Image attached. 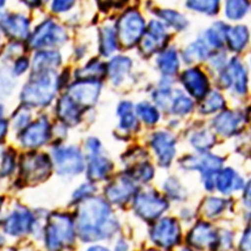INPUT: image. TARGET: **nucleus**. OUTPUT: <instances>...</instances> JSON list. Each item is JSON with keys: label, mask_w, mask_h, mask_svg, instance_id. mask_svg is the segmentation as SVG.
<instances>
[{"label": "nucleus", "mask_w": 251, "mask_h": 251, "mask_svg": "<svg viewBox=\"0 0 251 251\" xmlns=\"http://www.w3.org/2000/svg\"><path fill=\"white\" fill-rule=\"evenodd\" d=\"M192 108H193V101L189 98L184 96L183 94L177 93V95L173 97L171 106H170V109L173 114L186 115L188 113H190Z\"/></svg>", "instance_id": "obj_43"}, {"label": "nucleus", "mask_w": 251, "mask_h": 251, "mask_svg": "<svg viewBox=\"0 0 251 251\" xmlns=\"http://www.w3.org/2000/svg\"><path fill=\"white\" fill-rule=\"evenodd\" d=\"M242 123V117L234 112H225L217 116L214 120L215 130L224 136L234 134Z\"/></svg>", "instance_id": "obj_29"}, {"label": "nucleus", "mask_w": 251, "mask_h": 251, "mask_svg": "<svg viewBox=\"0 0 251 251\" xmlns=\"http://www.w3.org/2000/svg\"><path fill=\"white\" fill-rule=\"evenodd\" d=\"M41 239L47 251H67L75 248L77 233L74 214L51 211L45 217Z\"/></svg>", "instance_id": "obj_2"}, {"label": "nucleus", "mask_w": 251, "mask_h": 251, "mask_svg": "<svg viewBox=\"0 0 251 251\" xmlns=\"http://www.w3.org/2000/svg\"><path fill=\"white\" fill-rule=\"evenodd\" d=\"M1 220H2V219H1V218H0V224H1Z\"/></svg>", "instance_id": "obj_64"}, {"label": "nucleus", "mask_w": 251, "mask_h": 251, "mask_svg": "<svg viewBox=\"0 0 251 251\" xmlns=\"http://www.w3.org/2000/svg\"><path fill=\"white\" fill-rule=\"evenodd\" d=\"M131 204L134 214L144 222H155L170 207L167 198L151 188L139 189Z\"/></svg>", "instance_id": "obj_7"}, {"label": "nucleus", "mask_w": 251, "mask_h": 251, "mask_svg": "<svg viewBox=\"0 0 251 251\" xmlns=\"http://www.w3.org/2000/svg\"><path fill=\"white\" fill-rule=\"evenodd\" d=\"M53 128L48 116L41 115L33 120L26 128L17 133V141L22 148L37 151L47 146L52 139Z\"/></svg>", "instance_id": "obj_10"}, {"label": "nucleus", "mask_w": 251, "mask_h": 251, "mask_svg": "<svg viewBox=\"0 0 251 251\" xmlns=\"http://www.w3.org/2000/svg\"><path fill=\"white\" fill-rule=\"evenodd\" d=\"M85 150L87 152V157L102 154V144L99 138L89 137L85 142Z\"/></svg>", "instance_id": "obj_50"}, {"label": "nucleus", "mask_w": 251, "mask_h": 251, "mask_svg": "<svg viewBox=\"0 0 251 251\" xmlns=\"http://www.w3.org/2000/svg\"><path fill=\"white\" fill-rule=\"evenodd\" d=\"M16 88V77L10 68H0V100L9 98Z\"/></svg>", "instance_id": "obj_37"}, {"label": "nucleus", "mask_w": 251, "mask_h": 251, "mask_svg": "<svg viewBox=\"0 0 251 251\" xmlns=\"http://www.w3.org/2000/svg\"><path fill=\"white\" fill-rule=\"evenodd\" d=\"M114 171V162L103 153L87 157V167L85 173L88 181L96 184L99 182H107L112 178Z\"/></svg>", "instance_id": "obj_19"}, {"label": "nucleus", "mask_w": 251, "mask_h": 251, "mask_svg": "<svg viewBox=\"0 0 251 251\" xmlns=\"http://www.w3.org/2000/svg\"><path fill=\"white\" fill-rule=\"evenodd\" d=\"M76 79H91L100 80L107 76V64L98 57H93L85 66L75 71Z\"/></svg>", "instance_id": "obj_27"}, {"label": "nucleus", "mask_w": 251, "mask_h": 251, "mask_svg": "<svg viewBox=\"0 0 251 251\" xmlns=\"http://www.w3.org/2000/svg\"><path fill=\"white\" fill-rule=\"evenodd\" d=\"M249 31L244 25L229 27L226 31V40L232 50H242L248 43Z\"/></svg>", "instance_id": "obj_31"}, {"label": "nucleus", "mask_w": 251, "mask_h": 251, "mask_svg": "<svg viewBox=\"0 0 251 251\" xmlns=\"http://www.w3.org/2000/svg\"><path fill=\"white\" fill-rule=\"evenodd\" d=\"M146 28L147 27L144 17L135 9L124 11L115 25L119 44L126 49H132L138 45Z\"/></svg>", "instance_id": "obj_9"}, {"label": "nucleus", "mask_w": 251, "mask_h": 251, "mask_svg": "<svg viewBox=\"0 0 251 251\" xmlns=\"http://www.w3.org/2000/svg\"><path fill=\"white\" fill-rule=\"evenodd\" d=\"M61 65L62 55L57 50H37L31 59V73L56 71Z\"/></svg>", "instance_id": "obj_24"}, {"label": "nucleus", "mask_w": 251, "mask_h": 251, "mask_svg": "<svg viewBox=\"0 0 251 251\" xmlns=\"http://www.w3.org/2000/svg\"><path fill=\"white\" fill-rule=\"evenodd\" d=\"M249 7L248 0H226L225 13L229 19L239 20L248 12Z\"/></svg>", "instance_id": "obj_40"}, {"label": "nucleus", "mask_w": 251, "mask_h": 251, "mask_svg": "<svg viewBox=\"0 0 251 251\" xmlns=\"http://www.w3.org/2000/svg\"><path fill=\"white\" fill-rule=\"evenodd\" d=\"M10 70H11V73L13 74V75L15 77L23 76L29 70H31V60L24 54L19 55L18 57H16L13 60L12 67H11Z\"/></svg>", "instance_id": "obj_48"}, {"label": "nucleus", "mask_w": 251, "mask_h": 251, "mask_svg": "<svg viewBox=\"0 0 251 251\" xmlns=\"http://www.w3.org/2000/svg\"><path fill=\"white\" fill-rule=\"evenodd\" d=\"M74 217L77 238L86 244L111 240L122 229L113 206L99 195L76 205Z\"/></svg>", "instance_id": "obj_1"}, {"label": "nucleus", "mask_w": 251, "mask_h": 251, "mask_svg": "<svg viewBox=\"0 0 251 251\" xmlns=\"http://www.w3.org/2000/svg\"><path fill=\"white\" fill-rule=\"evenodd\" d=\"M150 241L161 249H172L181 240V226L174 217L165 216L153 222L149 230Z\"/></svg>", "instance_id": "obj_12"}, {"label": "nucleus", "mask_w": 251, "mask_h": 251, "mask_svg": "<svg viewBox=\"0 0 251 251\" xmlns=\"http://www.w3.org/2000/svg\"><path fill=\"white\" fill-rule=\"evenodd\" d=\"M227 208V200L219 197H209L204 201L202 210L206 217L214 218L221 215Z\"/></svg>", "instance_id": "obj_39"}, {"label": "nucleus", "mask_w": 251, "mask_h": 251, "mask_svg": "<svg viewBox=\"0 0 251 251\" xmlns=\"http://www.w3.org/2000/svg\"><path fill=\"white\" fill-rule=\"evenodd\" d=\"M182 251H193V250H190V249H183Z\"/></svg>", "instance_id": "obj_62"}, {"label": "nucleus", "mask_w": 251, "mask_h": 251, "mask_svg": "<svg viewBox=\"0 0 251 251\" xmlns=\"http://www.w3.org/2000/svg\"><path fill=\"white\" fill-rule=\"evenodd\" d=\"M86 251H112V250L109 247H107L106 245H103V244L94 243V244H91L86 249Z\"/></svg>", "instance_id": "obj_57"}, {"label": "nucleus", "mask_w": 251, "mask_h": 251, "mask_svg": "<svg viewBox=\"0 0 251 251\" xmlns=\"http://www.w3.org/2000/svg\"><path fill=\"white\" fill-rule=\"evenodd\" d=\"M124 172L138 185L148 184L156 175L154 166L147 160L139 162L129 167V168H126Z\"/></svg>", "instance_id": "obj_28"}, {"label": "nucleus", "mask_w": 251, "mask_h": 251, "mask_svg": "<svg viewBox=\"0 0 251 251\" xmlns=\"http://www.w3.org/2000/svg\"><path fill=\"white\" fill-rule=\"evenodd\" d=\"M139 189V185L122 171L104 184L102 188V197L113 207L123 208L129 203H132Z\"/></svg>", "instance_id": "obj_11"}, {"label": "nucleus", "mask_w": 251, "mask_h": 251, "mask_svg": "<svg viewBox=\"0 0 251 251\" xmlns=\"http://www.w3.org/2000/svg\"><path fill=\"white\" fill-rule=\"evenodd\" d=\"M38 218L35 213L23 204H16L2 218V232L12 238H24L33 235L38 229Z\"/></svg>", "instance_id": "obj_6"}, {"label": "nucleus", "mask_w": 251, "mask_h": 251, "mask_svg": "<svg viewBox=\"0 0 251 251\" xmlns=\"http://www.w3.org/2000/svg\"><path fill=\"white\" fill-rule=\"evenodd\" d=\"M5 243H6V237H5V234L0 232V250L3 249V247L5 246Z\"/></svg>", "instance_id": "obj_58"}, {"label": "nucleus", "mask_w": 251, "mask_h": 251, "mask_svg": "<svg viewBox=\"0 0 251 251\" xmlns=\"http://www.w3.org/2000/svg\"><path fill=\"white\" fill-rule=\"evenodd\" d=\"M30 19L23 13L0 12V32L11 41L24 43L31 34Z\"/></svg>", "instance_id": "obj_15"}, {"label": "nucleus", "mask_w": 251, "mask_h": 251, "mask_svg": "<svg viewBox=\"0 0 251 251\" xmlns=\"http://www.w3.org/2000/svg\"><path fill=\"white\" fill-rule=\"evenodd\" d=\"M68 40L69 34L66 28L58 25L52 18H46L31 32L27 39V46L35 51L55 50L56 48L65 46Z\"/></svg>", "instance_id": "obj_8"}, {"label": "nucleus", "mask_w": 251, "mask_h": 251, "mask_svg": "<svg viewBox=\"0 0 251 251\" xmlns=\"http://www.w3.org/2000/svg\"><path fill=\"white\" fill-rule=\"evenodd\" d=\"M18 169V157L13 148H6L0 153V180L11 177Z\"/></svg>", "instance_id": "obj_30"}, {"label": "nucleus", "mask_w": 251, "mask_h": 251, "mask_svg": "<svg viewBox=\"0 0 251 251\" xmlns=\"http://www.w3.org/2000/svg\"><path fill=\"white\" fill-rule=\"evenodd\" d=\"M98 6L102 10H112L123 8L124 5L127 3V0H96Z\"/></svg>", "instance_id": "obj_51"}, {"label": "nucleus", "mask_w": 251, "mask_h": 251, "mask_svg": "<svg viewBox=\"0 0 251 251\" xmlns=\"http://www.w3.org/2000/svg\"><path fill=\"white\" fill-rule=\"evenodd\" d=\"M190 9L206 14H215L219 8V0H187Z\"/></svg>", "instance_id": "obj_42"}, {"label": "nucleus", "mask_w": 251, "mask_h": 251, "mask_svg": "<svg viewBox=\"0 0 251 251\" xmlns=\"http://www.w3.org/2000/svg\"><path fill=\"white\" fill-rule=\"evenodd\" d=\"M181 164L186 170L198 171L202 175L206 190L212 191L215 189L214 177L223 166V160L220 157L210 154L190 156L185 158Z\"/></svg>", "instance_id": "obj_13"}, {"label": "nucleus", "mask_w": 251, "mask_h": 251, "mask_svg": "<svg viewBox=\"0 0 251 251\" xmlns=\"http://www.w3.org/2000/svg\"><path fill=\"white\" fill-rule=\"evenodd\" d=\"M243 204L248 211L251 212V180L245 185L243 189Z\"/></svg>", "instance_id": "obj_53"}, {"label": "nucleus", "mask_w": 251, "mask_h": 251, "mask_svg": "<svg viewBox=\"0 0 251 251\" xmlns=\"http://www.w3.org/2000/svg\"><path fill=\"white\" fill-rule=\"evenodd\" d=\"M60 89L57 71L30 73L19 94L23 106L30 109L48 108L55 100Z\"/></svg>", "instance_id": "obj_3"}, {"label": "nucleus", "mask_w": 251, "mask_h": 251, "mask_svg": "<svg viewBox=\"0 0 251 251\" xmlns=\"http://www.w3.org/2000/svg\"><path fill=\"white\" fill-rule=\"evenodd\" d=\"M101 81L75 79L68 87L66 94L78 107L88 111L96 106L101 93Z\"/></svg>", "instance_id": "obj_14"}, {"label": "nucleus", "mask_w": 251, "mask_h": 251, "mask_svg": "<svg viewBox=\"0 0 251 251\" xmlns=\"http://www.w3.org/2000/svg\"><path fill=\"white\" fill-rule=\"evenodd\" d=\"M135 113L138 119L148 126L156 125L160 119V113L156 106L148 101L139 102L135 107Z\"/></svg>", "instance_id": "obj_35"}, {"label": "nucleus", "mask_w": 251, "mask_h": 251, "mask_svg": "<svg viewBox=\"0 0 251 251\" xmlns=\"http://www.w3.org/2000/svg\"><path fill=\"white\" fill-rule=\"evenodd\" d=\"M192 145L194 148H196L199 151H206L209 148H211L214 145L215 138L214 136L207 131L196 133L192 139H191Z\"/></svg>", "instance_id": "obj_47"}, {"label": "nucleus", "mask_w": 251, "mask_h": 251, "mask_svg": "<svg viewBox=\"0 0 251 251\" xmlns=\"http://www.w3.org/2000/svg\"><path fill=\"white\" fill-rule=\"evenodd\" d=\"M9 129H10V123L8 120L4 118L0 120V143H1L3 140H5Z\"/></svg>", "instance_id": "obj_54"}, {"label": "nucleus", "mask_w": 251, "mask_h": 251, "mask_svg": "<svg viewBox=\"0 0 251 251\" xmlns=\"http://www.w3.org/2000/svg\"><path fill=\"white\" fill-rule=\"evenodd\" d=\"M209 54L208 47L204 41H197V43L191 45L185 51L186 61H193L195 59L206 58Z\"/></svg>", "instance_id": "obj_45"}, {"label": "nucleus", "mask_w": 251, "mask_h": 251, "mask_svg": "<svg viewBox=\"0 0 251 251\" xmlns=\"http://www.w3.org/2000/svg\"><path fill=\"white\" fill-rule=\"evenodd\" d=\"M0 48H1V38H0Z\"/></svg>", "instance_id": "obj_63"}, {"label": "nucleus", "mask_w": 251, "mask_h": 251, "mask_svg": "<svg viewBox=\"0 0 251 251\" xmlns=\"http://www.w3.org/2000/svg\"><path fill=\"white\" fill-rule=\"evenodd\" d=\"M98 192V187L96 183H93L91 181H87L85 183H81L77 188L74 190L70 205L72 206H76L80 204L81 202L86 201L87 199L96 196V193Z\"/></svg>", "instance_id": "obj_38"}, {"label": "nucleus", "mask_w": 251, "mask_h": 251, "mask_svg": "<svg viewBox=\"0 0 251 251\" xmlns=\"http://www.w3.org/2000/svg\"><path fill=\"white\" fill-rule=\"evenodd\" d=\"M129 249H130V244L128 240L124 237H120L117 239L116 244L114 245L113 251H129Z\"/></svg>", "instance_id": "obj_55"}, {"label": "nucleus", "mask_w": 251, "mask_h": 251, "mask_svg": "<svg viewBox=\"0 0 251 251\" xmlns=\"http://www.w3.org/2000/svg\"><path fill=\"white\" fill-rule=\"evenodd\" d=\"M240 251H251V226L247 227L242 234L240 243Z\"/></svg>", "instance_id": "obj_52"}, {"label": "nucleus", "mask_w": 251, "mask_h": 251, "mask_svg": "<svg viewBox=\"0 0 251 251\" xmlns=\"http://www.w3.org/2000/svg\"><path fill=\"white\" fill-rule=\"evenodd\" d=\"M224 104L225 101L223 97L217 92H212L205 98V100L201 106V112L203 114H211L222 109Z\"/></svg>", "instance_id": "obj_44"}, {"label": "nucleus", "mask_w": 251, "mask_h": 251, "mask_svg": "<svg viewBox=\"0 0 251 251\" xmlns=\"http://www.w3.org/2000/svg\"><path fill=\"white\" fill-rule=\"evenodd\" d=\"M167 34L168 33L163 24L157 20H152L139 43L141 52L144 55H151L159 51L166 44L168 36Z\"/></svg>", "instance_id": "obj_17"}, {"label": "nucleus", "mask_w": 251, "mask_h": 251, "mask_svg": "<svg viewBox=\"0 0 251 251\" xmlns=\"http://www.w3.org/2000/svg\"><path fill=\"white\" fill-rule=\"evenodd\" d=\"M188 242L197 249H215L219 247V232L206 222L197 223L188 234Z\"/></svg>", "instance_id": "obj_20"}, {"label": "nucleus", "mask_w": 251, "mask_h": 251, "mask_svg": "<svg viewBox=\"0 0 251 251\" xmlns=\"http://www.w3.org/2000/svg\"><path fill=\"white\" fill-rule=\"evenodd\" d=\"M165 197L174 202H183L187 198V190L176 177L167 178L162 186Z\"/></svg>", "instance_id": "obj_33"}, {"label": "nucleus", "mask_w": 251, "mask_h": 251, "mask_svg": "<svg viewBox=\"0 0 251 251\" xmlns=\"http://www.w3.org/2000/svg\"><path fill=\"white\" fill-rule=\"evenodd\" d=\"M32 121H33V118H32L31 109L20 104L19 108H17L11 116L10 127L16 133H18L20 131H23L25 128H26Z\"/></svg>", "instance_id": "obj_36"}, {"label": "nucleus", "mask_w": 251, "mask_h": 251, "mask_svg": "<svg viewBox=\"0 0 251 251\" xmlns=\"http://www.w3.org/2000/svg\"><path fill=\"white\" fill-rule=\"evenodd\" d=\"M158 15L169 26H172L173 28H176L179 30L184 29L188 25L187 20L182 14L172 9H163L159 12Z\"/></svg>", "instance_id": "obj_41"}, {"label": "nucleus", "mask_w": 251, "mask_h": 251, "mask_svg": "<svg viewBox=\"0 0 251 251\" xmlns=\"http://www.w3.org/2000/svg\"><path fill=\"white\" fill-rule=\"evenodd\" d=\"M50 156L54 171L60 177L71 179L86 172L87 158L77 146L58 144L52 147Z\"/></svg>", "instance_id": "obj_5"}, {"label": "nucleus", "mask_w": 251, "mask_h": 251, "mask_svg": "<svg viewBox=\"0 0 251 251\" xmlns=\"http://www.w3.org/2000/svg\"><path fill=\"white\" fill-rule=\"evenodd\" d=\"M119 40L115 27L102 25L98 29V51L100 56L109 57L119 49Z\"/></svg>", "instance_id": "obj_26"}, {"label": "nucleus", "mask_w": 251, "mask_h": 251, "mask_svg": "<svg viewBox=\"0 0 251 251\" xmlns=\"http://www.w3.org/2000/svg\"><path fill=\"white\" fill-rule=\"evenodd\" d=\"M5 202H6V198L4 195L0 194V214L2 213V210H3V207L5 205Z\"/></svg>", "instance_id": "obj_59"}, {"label": "nucleus", "mask_w": 251, "mask_h": 251, "mask_svg": "<svg viewBox=\"0 0 251 251\" xmlns=\"http://www.w3.org/2000/svg\"><path fill=\"white\" fill-rule=\"evenodd\" d=\"M5 4H6V0H0V11L3 9Z\"/></svg>", "instance_id": "obj_61"}, {"label": "nucleus", "mask_w": 251, "mask_h": 251, "mask_svg": "<svg viewBox=\"0 0 251 251\" xmlns=\"http://www.w3.org/2000/svg\"><path fill=\"white\" fill-rule=\"evenodd\" d=\"M117 116L119 118L118 135L120 138L124 135L136 132L139 128V119L135 113V107L130 100H121L117 107Z\"/></svg>", "instance_id": "obj_22"}, {"label": "nucleus", "mask_w": 251, "mask_h": 251, "mask_svg": "<svg viewBox=\"0 0 251 251\" xmlns=\"http://www.w3.org/2000/svg\"><path fill=\"white\" fill-rule=\"evenodd\" d=\"M75 5V0H50V10L55 14L70 12Z\"/></svg>", "instance_id": "obj_49"}, {"label": "nucleus", "mask_w": 251, "mask_h": 251, "mask_svg": "<svg viewBox=\"0 0 251 251\" xmlns=\"http://www.w3.org/2000/svg\"><path fill=\"white\" fill-rule=\"evenodd\" d=\"M228 75L231 78V82L234 85L236 92L244 94L247 89V75L244 68L238 60L233 59L230 62Z\"/></svg>", "instance_id": "obj_34"}, {"label": "nucleus", "mask_w": 251, "mask_h": 251, "mask_svg": "<svg viewBox=\"0 0 251 251\" xmlns=\"http://www.w3.org/2000/svg\"><path fill=\"white\" fill-rule=\"evenodd\" d=\"M157 66L164 75H174L179 70L177 51L174 50L163 51L157 58Z\"/></svg>", "instance_id": "obj_32"}, {"label": "nucleus", "mask_w": 251, "mask_h": 251, "mask_svg": "<svg viewBox=\"0 0 251 251\" xmlns=\"http://www.w3.org/2000/svg\"><path fill=\"white\" fill-rule=\"evenodd\" d=\"M150 146L159 166L162 168L170 167L176 156V140L173 135L166 131L155 132L151 136Z\"/></svg>", "instance_id": "obj_16"}, {"label": "nucleus", "mask_w": 251, "mask_h": 251, "mask_svg": "<svg viewBox=\"0 0 251 251\" xmlns=\"http://www.w3.org/2000/svg\"><path fill=\"white\" fill-rule=\"evenodd\" d=\"M4 114H5V106L3 103L0 102V120L4 118Z\"/></svg>", "instance_id": "obj_60"}, {"label": "nucleus", "mask_w": 251, "mask_h": 251, "mask_svg": "<svg viewBox=\"0 0 251 251\" xmlns=\"http://www.w3.org/2000/svg\"><path fill=\"white\" fill-rule=\"evenodd\" d=\"M17 181L23 186H36L48 181L53 171L51 156L37 151H28L18 159Z\"/></svg>", "instance_id": "obj_4"}, {"label": "nucleus", "mask_w": 251, "mask_h": 251, "mask_svg": "<svg viewBox=\"0 0 251 251\" xmlns=\"http://www.w3.org/2000/svg\"><path fill=\"white\" fill-rule=\"evenodd\" d=\"M245 183L243 178L233 169H221L214 177V188L223 195L243 190Z\"/></svg>", "instance_id": "obj_21"}, {"label": "nucleus", "mask_w": 251, "mask_h": 251, "mask_svg": "<svg viewBox=\"0 0 251 251\" xmlns=\"http://www.w3.org/2000/svg\"><path fill=\"white\" fill-rule=\"evenodd\" d=\"M133 60L126 55L113 56L107 64V75L114 86H121L131 73Z\"/></svg>", "instance_id": "obj_25"}, {"label": "nucleus", "mask_w": 251, "mask_h": 251, "mask_svg": "<svg viewBox=\"0 0 251 251\" xmlns=\"http://www.w3.org/2000/svg\"><path fill=\"white\" fill-rule=\"evenodd\" d=\"M24 5H25L26 7L30 8V9H35L40 7L43 4L47 3L46 0H19Z\"/></svg>", "instance_id": "obj_56"}, {"label": "nucleus", "mask_w": 251, "mask_h": 251, "mask_svg": "<svg viewBox=\"0 0 251 251\" xmlns=\"http://www.w3.org/2000/svg\"><path fill=\"white\" fill-rule=\"evenodd\" d=\"M182 82L192 97L203 99L209 92V81L206 75L198 69H190L182 75Z\"/></svg>", "instance_id": "obj_23"}, {"label": "nucleus", "mask_w": 251, "mask_h": 251, "mask_svg": "<svg viewBox=\"0 0 251 251\" xmlns=\"http://www.w3.org/2000/svg\"><path fill=\"white\" fill-rule=\"evenodd\" d=\"M87 111L77 104L65 93L60 96L55 104V115L61 125L67 128H74L82 121V116Z\"/></svg>", "instance_id": "obj_18"}, {"label": "nucleus", "mask_w": 251, "mask_h": 251, "mask_svg": "<svg viewBox=\"0 0 251 251\" xmlns=\"http://www.w3.org/2000/svg\"><path fill=\"white\" fill-rule=\"evenodd\" d=\"M228 27H225L221 24L214 25L206 33V39L209 45L214 48H220L223 45V39L226 38V31Z\"/></svg>", "instance_id": "obj_46"}]
</instances>
